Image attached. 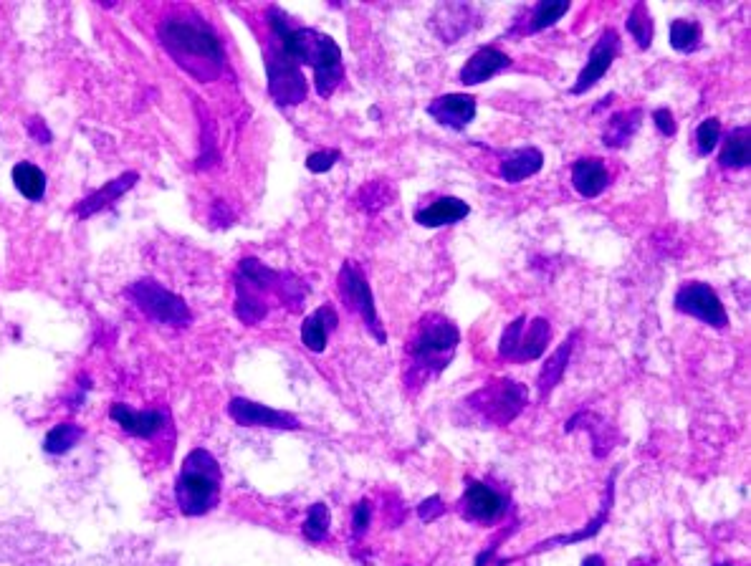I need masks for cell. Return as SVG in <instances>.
Returning <instances> with one entry per match:
<instances>
[{
  "label": "cell",
  "mask_w": 751,
  "mask_h": 566,
  "mask_svg": "<svg viewBox=\"0 0 751 566\" xmlns=\"http://www.w3.org/2000/svg\"><path fill=\"white\" fill-rule=\"evenodd\" d=\"M160 38L167 51L188 69L190 59H195V64H210L213 69H220L223 64V51L215 33L188 18H167L160 26Z\"/></svg>",
  "instance_id": "4"
},
{
  "label": "cell",
  "mask_w": 751,
  "mask_h": 566,
  "mask_svg": "<svg viewBox=\"0 0 751 566\" xmlns=\"http://www.w3.org/2000/svg\"><path fill=\"white\" fill-rule=\"evenodd\" d=\"M701 43V26L693 18H676L671 23V46L676 51H696Z\"/></svg>",
  "instance_id": "29"
},
{
  "label": "cell",
  "mask_w": 751,
  "mask_h": 566,
  "mask_svg": "<svg viewBox=\"0 0 751 566\" xmlns=\"http://www.w3.org/2000/svg\"><path fill=\"white\" fill-rule=\"evenodd\" d=\"M269 23L271 31H274L276 36V43H279L281 49H284L299 66H312L319 97H332L339 81L344 79L342 51H339L337 43L329 36H324V33L314 31V28L291 26L289 16L276 6L269 8Z\"/></svg>",
  "instance_id": "1"
},
{
  "label": "cell",
  "mask_w": 751,
  "mask_h": 566,
  "mask_svg": "<svg viewBox=\"0 0 751 566\" xmlns=\"http://www.w3.org/2000/svg\"><path fill=\"white\" fill-rule=\"evenodd\" d=\"M109 417L117 422L124 433H129L132 438H142V440L155 438L157 433L165 430L167 420H170L167 412H162V410H132V407L124 405V402L112 405Z\"/></svg>",
  "instance_id": "15"
},
{
  "label": "cell",
  "mask_w": 751,
  "mask_h": 566,
  "mask_svg": "<svg viewBox=\"0 0 751 566\" xmlns=\"http://www.w3.org/2000/svg\"><path fill=\"white\" fill-rule=\"evenodd\" d=\"M628 33L635 38L640 49H650V43H653V18H650V11L645 3H635L633 11L628 13Z\"/></svg>",
  "instance_id": "28"
},
{
  "label": "cell",
  "mask_w": 751,
  "mask_h": 566,
  "mask_svg": "<svg viewBox=\"0 0 751 566\" xmlns=\"http://www.w3.org/2000/svg\"><path fill=\"white\" fill-rule=\"evenodd\" d=\"M567 11H569L567 0H559V3L544 0V3H539V6L534 8L532 23H529V31L537 33V31H544V28L554 26V23H557L559 18H562Z\"/></svg>",
  "instance_id": "31"
},
{
  "label": "cell",
  "mask_w": 751,
  "mask_h": 566,
  "mask_svg": "<svg viewBox=\"0 0 751 566\" xmlns=\"http://www.w3.org/2000/svg\"><path fill=\"white\" fill-rule=\"evenodd\" d=\"M306 286L291 273L274 271L256 258H243L236 273V316L248 326L269 314V296H276L281 304L296 306L306 299Z\"/></svg>",
  "instance_id": "2"
},
{
  "label": "cell",
  "mask_w": 751,
  "mask_h": 566,
  "mask_svg": "<svg viewBox=\"0 0 751 566\" xmlns=\"http://www.w3.org/2000/svg\"><path fill=\"white\" fill-rule=\"evenodd\" d=\"M428 114L443 127L466 129L476 119V99L471 94H446L428 104Z\"/></svg>",
  "instance_id": "16"
},
{
  "label": "cell",
  "mask_w": 751,
  "mask_h": 566,
  "mask_svg": "<svg viewBox=\"0 0 751 566\" xmlns=\"http://www.w3.org/2000/svg\"><path fill=\"white\" fill-rule=\"evenodd\" d=\"M582 566H607V564H605V559H602V556L592 554V556H587L585 561H582Z\"/></svg>",
  "instance_id": "38"
},
{
  "label": "cell",
  "mask_w": 751,
  "mask_h": 566,
  "mask_svg": "<svg viewBox=\"0 0 751 566\" xmlns=\"http://www.w3.org/2000/svg\"><path fill=\"white\" fill-rule=\"evenodd\" d=\"M266 71H269V91L271 97L281 107H294L306 99V79L301 66L281 49L279 43L269 46L266 51Z\"/></svg>",
  "instance_id": "9"
},
{
  "label": "cell",
  "mask_w": 751,
  "mask_h": 566,
  "mask_svg": "<svg viewBox=\"0 0 751 566\" xmlns=\"http://www.w3.org/2000/svg\"><path fill=\"white\" fill-rule=\"evenodd\" d=\"M339 316L332 306H319L312 316H306L304 324H301V344H304L309 352L319 354L327 349L329 334L337 329Z\"/></svg>",
  "instance_id": "18"
},
{
  "label": "cell",
  "mask_w": 751,
  "mask_h": 566,
  "mask_svg": "<svg viewBox=\"0 0 751 566\" xmlns=\"http://www.w3.org/2000/svg\"><path fill=\"white\" fill-rule=\"evenodd\" d=\"M640 119H643V112L640 109H630V112H617L612 114L610 122H607L605 134H602V142L610 150H620L633 139V134L638 132Z\"/></svg>",
  "instance_id": "23"
},
{
  "label": "cell",
  "mask_w": 751,
  "mask_h": 566,
  "mask_svg": "<svg viewBox=\"0 0 751 566\" xmlns=\"http://www.w3.org/2000/svg\"><path fill=\"white\" fill-rule=\"evenodd\" d=\"M719 162L726 170H741V167L749 165V129L736 127L734 132L726 137Z\"/></svg>",
  "instance_id": "26"
},
{
  "label": "cell",
  "mask_w": 751,
  "mask_h": 566,
  "mask_svg": "<svg viewBox=\"0 0 751 566\" xmlns=\"http://www.w3.org/2000/svg\"><path fill=\"white\" fill-rule=\"evenodd\" d=\"M339 291H342V296H344V301L349 304V309L360 314V319L365 321L372 337H375L380 344H385L387 334L380 324V316H377L375 296H372L370 283H367L365 273H362L360 268H357L352 261L344 263L342 271H339Z\"/></svg>",
  "instance_id": "10"
},
{
  "label": "cell",
  "mask_w": 751,
  "mask_h": 566,
  "mask_svg": "<svg viewBox=\"0 0 751 566\" xmlns=\"http://www.w3.org/2000/svg\"><path fill=\"white\" fill-rule=\"evenodd\" d=\"M461 511L468 521H481V524H491L496 518L506 513V496L494 491L486 483L468 481L466 493L461 498Z\"/></svg>",
  "instance_id": "13"
},
{
  "label": "cell",
  "mask_w": 751,
  "mask_h": 566,
  "mask_svg": "<svg viewBox=\"0 0 751 566\" xmlns=\"http://www.w3.org/2000/svg\"><path fill=\"white\" fill-rule=\"evenodd\" d=\"M81 438H84V430H81L79 425H74V422H61V425L49 430V435L43 440V450L49 455H66Z\"/></svg>",
  "instance_id": "27"
},
{
  "label": "cell",
  "mask_w": 751,
  "mask_h": 566,
  "mask_svg": "<svg viewBox=\"0 0 751 566\" xmlns=\"http://www.w3.org/2000/svg\"><path fill=\"white\" fill-rule=\"evenodd\" d=\"M13 182H16V190L26 200H41L46 195V175H43L41 167L31 165V162H18L13 167Z\"/></svg>",
  "instance_id": "25"
},
{
  "label": "cell",
  "mask_w": 751,
  "mask_h": 566,
  "mask_svg": "<svg viewBox=\"0 0 751 566\" xmlns=\"http://www.w3.org/2000/svg\"><path fill=\"white\" fill-rule=\"evenodd\" d=\"M617 51H620V38H617V33L612 31V28H607V31L600 36V41L592 46L590 56H587L585 69L580 71L577 84L572 86V94H585V91H590L592 86H595L597 81L610 71Z\"/></svg>",
  "instance_id": "14"
},
{
  "label": "cell",
  "mask_w": 751,
  "mask_h": 566,
  "mask_svg": "<svg viewBox=\"0 0 751 566\" xmlns=\"http://www.w3.org/2000/svg\"><path fill=\"white\" fill-rule=\"evenodd\" d=\"M653 122L663 137H673V134H676V119H673L671 109H655Z\"/></svg>",
  "instance_id": "35"
},
{
  "label": "cell",
  "mask_w": 751,
  "mask_h": 566,
  "mask_svg": "<svg viewBox=\"0 0 751 566\" xmlns=\"http://www.w3.org/2000/svg\"><path fill=\"white\" fill-rule=\"evenodd\" d=\"M509 66L511 59L504 51L494 49V46H483V49H478L476 54L466 61V66L461 69V81L466 86L483 84V81L494 79L499 71L509 69Z\"/></svg>",
  "instance_id": "17"
},
{
  "label": "cell",
  "mask_w": 751,
  "mask_h": 566,
  "mask_svg": "<svg viewBox=\"0 0 751 566\" xmlns=\"http://www.w3.org/2000/svg\"><path fill=\"white\" fill-rule=\"evenodd\" d=\"M135 182H137V172H124L122 177L107 182L102 190H97L94 195H89V198H86L84 203L76 208V215H79V218H92L94 213H99V210H104V208H109L112 203H117V200L122 198L124 193H127L129 187L135 185Z\"/></svg>",
  "instance_id": "21"
},
{
  "label": "cell",
  "mask_w": 751,
  "mask_h": 566,
  "mask_svg": "<svg viewBox=\"0 0 751 566\" xmlns=\"http://www.w3.org/2000/svg\"><path fill=\"white\" fill-rule=\"evenodd\" d=\"M719 139H721V122H719V119L711 117V119H703V122L698 124L696 142H698V152H701V155H709V152H714V147L719 145Z\"/></svg>",
  "instance_id": "32"
},
{
  "label": "cell",
  "mask_w": 751,
  "mask_h": 566,
  "mask_svg": "<svg viewBox=\"0 0 751 566\" xmlns=\"http://www.w3.org/2000/svg\"><path fill=\"white\" fill-rule=\"evenodd\" d=\"M443 511H446V508L440 506V498L438 496L428 498V501H425L423 506H420V516H423L425 521H433V518L440 516V513H443Z\"/></svg>",
  "instance_id": "36"
},
{
  "label": "cell",
  "mask_w": 751,
  "mask_h": 566,
  "mask_svg": "<svg viewBox=\"0 0 751 566\" xmlns=\"http://www.w3.org/2000/svg\"><path fill=\"white\" fill-rule=\"evenodd\" d=\"M329 524H332V513H329L327 503H314L309 508V513H306L304 536L309 541H314V544H319V541L327 539Z\"/></svg>",
  "instance_id": "30"
},
{
  "label": "cell",
  "mask_w": 751,
  "mask_h": 566,
  "mask_svg": "<svg viewBox=\"0 0 751 566\" xmlns=\"http://www.w3.org/2000/svg\"><path fill=\"white\" fill-rule=\"evenodd\" d=\"M574 339H577V332L572 334V337L567 339V342L562 344V347L557 349V352L552 354V357L547 359V364H544L542 374H539V397H547L549 392L554 390V387L562 382V374L564 369H567V362H569V354H572V347H574Z\"/></svg>",
  "instance_id": "24"
},
{
  "label": "cell",
  "mask_w": 751,
  "mask_h": 566,
  "mask_svg": "<svg viewBox=\"0 0 751 566\" xmlns=\"http://www.w3.org/2000/svg\"><path fill=\"white\" fill-rule=\"evenodd\" d=\"M127 294L147 316H152L160 324L188 326L193 321L188 304L180 296L172 294V291L162 289L160 283L152 281V278H142V281L132 283Z\"/></svg>",
  "instance_id": "6"
},
{
  "label": "cell",
  "mask_w": 751,
  "mask_h": 566,
  "mask_svg": "<svg viewBox=\"0 0 751 566\" xmlns=\"http://www.w3.org/2000/svg\"><path fill=\"white\" fill-rule=\"evenodd\" d=\"M468 213H471V208L461 198H438L428 208L415 213V223L423 225V228H443V225L458 223Z\"/></svg>",
  "instance_id": "20"
},
{
  "label": "cell",
  "mask_w": 751,
  "mask_h": 566,
  "mask_svg": "<svg viewBox=\"0 0 751 566\" xmlns=\"http://www.w3.org/2000/svg\"><path fill=\"white\" fill-rule=\"evenodd\" d=\"M458 342H461V334H458L453 321H448L446 316L440 314L423 316L418 334H415L413 344H410L413 367L425 374H440L451 364Z\"/></svg>",
  "instance_id": "5"
},
{
  "label": "cell",
  "mask_w": 751,
  "mask_h": 566,
  "mask_svg": "<svg viewBox=\"0 0 751 566\" xmlns=\"http://www.w3.org/2000/svg\"><path fill=\"white\" fill-rule=\"evenodd\" d=\"M370 521H372L370 501H360L355 506V513H352V531H355V536L365 534V531L370 529Z\"/></svg>",
  "instance_id": "34"
},
{
  "label": "cell",
  "mask_w": 751,
  "mask_h": 566,
  "mask_svg": "<svg viewBox=\"0 0 751 566\" xmlns=\"http://www.w3.org/2000/svg\"><path fill=\"white\" fill-rule=\"evenodd\" d=\"M228 415L243 425V428H271V430H299V420L289 412L274 410V407L258 405L246 397H233L228 405Z\"/></svg>",
  "instance_id": "12"
},
{
  "label": "cell",
  "mask_w": 751,
  "mask_h": 566,
  "mask_svg": "<svg viewBox=\"0 0 751 566\" xmlns=\"http://www.w3.org/2000/svg\"><path fill=\"white\" fill-rule=\"evenodd\" d=\"M572 185L582 198H597L610 185V172L605 162L590 157V160H577L572 167Z\"/></svg>",
  "instance_id": "19"
},
{
  "label": "cell",
  "mask_w": 751,
  "mask_h": 566,
  "mask_svg": "<svg viewBox=\"0 0 751 566\" xmlns=\"http://www.w3.org/2000/svg\"><path fill=\"white\" fill-rule=\"evenodd\" d=\"M676 309L681 314L693 316V319L703 321V324L724 329L729 324V314H726L724 304H721L719 294L711 289L709 283H686L676 294Z\"/></svg>",
  "instance_id": "11"
},
{
  "label": "cell",
  "mask_w": 751,
  "mask_h": 566,
  "mask_svg": "<svg viewBox=\"0 0 751 566\" xmlns=\"http://www.w3.org/2000/svg\"><path fill=\"white\" fill-rule=\"evenodd\" d=\"M526 400H529V392H526L524 385H519L514 380H496L483 387V390H478L468 400V405L481 410L486 415V420L496 422V425H509L524 410Z\"/></svg>",
  "instance_id": "8"
},
{
  "label": "cell",
  "mask_w": 751,
  "mask_h": 566,
  "mask_svg": "<svg viewBox=\"0 0 751 566\" xmlns=\"http://www.w3.org/2000/svg\"><path fill=\"white\" fill-rule=\"evenodd\" d=\"M542 165V150H537V147H521V150H514L511 155L504 157V162H501V177L506 182H511V185H516V182L526 180V177L537 175L542 170Z\"/></svg>",
  "instance_id": "22"
},
{
  "label": "cell",
  "mask_w": 751,
  "mask_h": 566,
  "mask_svg": "<svg viewBox=\"0 0 751 566\" xmlns=\"http://www.w3.org/2000/svg\"><path fill=\"white\" fill-rule=\"evenodd\" d=\"M220 486H223V473H220L218 460L208 450L195 448L183 460V468L175 481V501H178L180 513L195 518L213 511Z\"/></svg>",
  "instance_id": "3"
},
{
  "label": "cell",
  "mask_w": 751,
  "mask_h": 566,
  "mask_svg": "<svg viewBox=\"0 0 751 566\" xmlns=\"http://www.w3.org/2000/svg\"><path fill=\"white\" fill-rule=\"evenodd\" d=\"M549 339H552V326L547 319H534L526 329V319L519 316L506 326L499 357L506 362H534L547 352Z\"/></svg>",
  "instance_id": "7"
},
{
  "label": "cell",
  "mask_w": 751,
  "mask_h": 566,
  "mask_svg": "<svg viewBox=\"0 0 751 566\" xmlns=\"http://www.w3.org/2000/svg\"><path fill=\"white\" fill-rule=\"evenodd\" d=\"M339 150H322V152H312L309 160H306V167L314 175H322V172H329L334 167V162H339Z\"/></svg>",
  "instance_id": "33"
},
{
  "label": "cell",
  "mask_w": 751,
  "mask_h": 566,
  "mask_svg": "<svg viewBox=\"0 0 751 566\" xmlns=\"http://www.w3.org/2000/svg\"><path fill=\"white\" fill-rule=\"evenodd\" d=\"M31 132H33V134H36V137H38V139H41V137H43V145H49L51 132H49V129H46V127H43V124H41V129H38V119H33V122H31Z\"/></svg>",
  "instance_id": "37"
}]
</instances>
